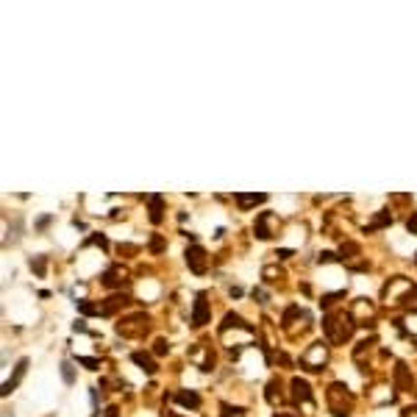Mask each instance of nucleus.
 <instances>
[{
    "instance_id": "11",
    "label": "nucleus",
    "mask_w": 417,
    "mask_h": 417,
    "mask_svg": "<svg viewBox=\"0 0 417 417\" xmlns=\"http://www.w3.org/2000/svg\"><path fill=\"white\" fill-rule=\"evenodd\" d=\"M106 417H117V409H109V412H106Z\"/></svg>"
},
{
    "instance_id": "7",
    "label": "nucleus",
    "mask_w": 417,
    "mask_h": 417,
    "mask_svg": "<svg viewBox=\"0 0 417 417\" xmlns=\"http://www.w3.org/2000/svg\"><path fill=\"white\" fill-rule=\"evenodd\" d=\"M178 400L184 406H197V403H200V398H197L195 392H178Z\"/></svg>"
},
{
    "instance_id": "9",
    "label": "nucleus",
    "mask_w": 417,
    "mask_h": 417,
    "mask_svg": "<svg viewBox=\"0 0 417 417\" xmlns=\"http://www.w3.org/2000/svg\"><path fill=\"white\" fill-rule=\"evenodd\" d=\"M78 362H81V365H86L89 370H98V367H100V362H98V359H78Z\"/></svg>"
},
{
    "instance_id": "2",
    "label": "nucleus",
    "mask_w": 417,
    "mask_h": 417,
    "mask_svg": "<svg viewBox=\"0 0 417 417\" xmlns=\"http://www.w3.org/2000/svg\"><path fill=\"white\" fill-rule=\"evenodd\" d=\"M206 320H209V309H206V298H203V295H197V300H195V315H192V323H195V325H203Z\"/></svg>"
},
{
    "instance_id": "1",
    "label": "nucleus",
    "mask_w": 417,
    "mask_h": 417,
    "mask_svg": "<svg viewBox=\"0 0 417 417\" xmlns=\"http://www.w3.org/2000/svg\"><path fill=\"white\" fill-rule=\"evenodd\" d=\"M203 250H200V247H189L187 250V262H189V267H192V270L195 272H203L206 270V259H203Z\"/></svg>"
},
{
    "instance_id": "6",
    "label": "nucleus",
    "mask_w": 417,
    "mask_h": 417,
    "mask_svg": "<svg viewBox=\"0 0 417 417\" xmlns=\"http://www.w3.org/2000/svg\"><path fill=\"white\" fill-rule=\"evenodd\" d=\"M134 362H136L139 367H142V370H147V373H153V370H156V365L145 356V353H134Z\"/></svg>"
},
{
    "instance_id": "4",
    "label": "nucleus",
    "mask_w": 417,
    "mask_h": 417,
    "mask_svg": "<svg viewBox=\"0 0 417 417\" xmlns=\"http://www.w3.org/2000/svg\"><path fill=\"white\" fill-rule=\"evenodd\" d=\"M267 197L264 195H237V203L245 209V206H253V203H264Z\"/></svg>"
},
{
    "instance_id": "10",
    "label": "nucleus",
    "mask_w": 417,
    "mask_h": 417,
    "mask_svg": "<svg viewBox=\"0 0 417 417\" xmlns=\"http://www.w3.org/2000/svg\"><path fill=\"white\" fill-rule=\"evenodd\" d=\"M64 367V370H61V373H64V378H67V381H73V373H70V365H61Z\"/></svg>"
},
{
    "instance_id": "13",
    "label": "nucleus",
    "mask_w": 417,
    "mask_h": 417,
    "mask_svg": "<svg viewBox=\"0 0 417 417\" xmlns=\"http://www.w3.org/2000/svg\"><path fill=\"white\" fill-rule=\"evenodd\" d=\"M3 417H11V415H9V412H3Z\"/></svg>"
},
{
    "instance_id": "5",
    "label": "nucleus",
    "mask_w": 417,
    "mask_h": 417,
    "mask_svg": "<svg viewBox=\"0 0 417 417\" xmlns=\"http://www.w3.org/2000/svg\"><path fill=\"white\" fill-rule=\"evenodd\" d=\"M150 220H153V222L162 220V197H159V195L150 197Z\"/></svg>"
},
{
    "instance_id": "3",
    "label": "nucleus",
    "mask_w": 417,
    "mask_h": 417,
    "mask_svg": "<svg viewBox=\"0 0 417 417\" xmlns=\"http://www.w3.org/2000/svg\"><path fill=\"white\" fill-rule=\"evenodd\" d=\"M25 367H28V362H25V359H23V362H20V365H17V373H14V378H11V381H6V384H3V395H9V392H11V387H14V384H17L20 378H23V373H25Z\"/></svg>"
},
{
    "instance_id": "8",
    "label": "nucleus",
    "mask_w": 417,
    "mask_h": 417,
    "mask_svg": "<svg viewBox=\"0 0 417 417\" xmlns=\"http://www.w3.org/2000/svg\"><path fill=\"white\" fill-rule=\"evenodd\" d=\"M292 387H295V398H303V400H309V387L303 381H292Z\"/></svg>"
},
{
    "instance_id": "12",
    "label": "nucleus",
    "mask_w": 417,
    "mask_h": 417,
    "mask_svg": "<svg viewBox=\"0 0 417 417\" xmlns=\"http://www.w3.org/2000/svg\"><path fill=\"white\" fill-rule=\"evenodd\" d=\"M406 417H417V409H409V412H406Z\"/></svg>"
}]
</instances>
